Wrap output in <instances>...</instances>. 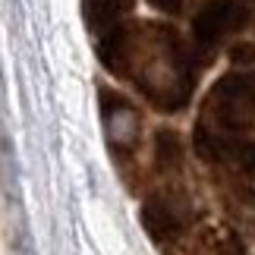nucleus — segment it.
Here are the masks:
<instances>
[{"label": "nucleus", "mask_w": 255, "mask_h": 255, "mask_svg": "<svg viewBox=\"0 0 255 255\" xmlns=\"http://www.w3.org/2000/svg\"><path fill=\"white\" fill-rule=\"evenodd\" d=\"M104 66L129 79L161 111H180L192 95V51L180 32L158 22H132L107 28L98 44Z\"/></svg>", "instance_id": "obj_1"}, {"label": "nucleus", "mask_w": 255, "mask_h": 255, "mask_svg": "<svg viewBox=\"0 0 255 255\" xmlns=\"http://www.w3.org/2000/svg\"><path fill=\"white\" fill-rule=\"evenodd\" d=\"M255 73H227L202 104L192 145L205 161L255 167Z\"/></svg>", "instance_id": "obj_2"}, {"label": "nucleus", "mask_w": 255, "mask_h": 255, "mask_svg": "<svg viewBox=\"0 0 255 255\" xmlns=\"http://www.w3.org/2000/svg\"><path fill=\"white\" fill-rule=\"evenodd\" d=\"M249 22V0H205L192 16V47L202 57L214 54L230 35Z\"/></svg>", "instance_id": "obj_3"}, {"label": "nucleus", "mask_w": 255, "mask_h": 255, "mask_svg": "<svg viewBox=\"0 0 255 255\" xmlns=\"http://www.w3.org/2000/svg\"><path fill=\"white\" fill-rule=\"evenodd\" d=\"M101 123L107 132V142L117 151H132L139 145V111L132 107V101H126L123 95L111 92V88H101Z\"/></svg>", "instance_id": "obj_4"}, {"label": "nucleus", "mask_w": 255, "mask_h": 255, "mask_svg": "<svg viewBox=\"0 0 255 255\" xmlns=\"http://www.w3.org/2000/svg\"><path fill=\"white\" fill-rule=\"evenodd\" d=\"M154 167L164 180H176L183 170V142L173 129H161L154 135Z\"/></svg>", "instance_id": "obj_5"}, {"label": "nucleus", "mask_w": 255, "mask_h": 255, "mask_svg": "<svg viewBox=\"0 0 255 255\" xmlns=\"http://www.w3.org/2000/svg\"><path fill=\"white\" fill-rule=\"evenodd\" d=\"M135 0H85V22L104 35L107 28L120 25V19L132 9Z\"/></svg>", "instance_id": "obj_6"}, {"label": "nucleus", "mask_w": 255, "mask_h": 255, "mask_svg": "<svg viewBox=\"0 0 255 255\" xmlns=\"http://www.w3.org/2000/svg\"><path fill=\"white\" fill-rule=\"evenodd\" d=\"M189 255H243L240 240L224 227H208L202 230V237L195 240Z\"/></svg>", "instance_id": "obj_7"}, {"label": "nucleus", "mask_w": 255, "mask_h": 255, "mask_svg": "<svg viewBox=\"0 0 255 255\" xmlns=\"http://www.w3.org/2000/svg\"><path fill=\"white\" fill-rule=\"evenodd\" d=\"M148 3H151L154 9H161V13L176 16V13H183V9H186V3H189V0H148Z\"/></svg>", "instance_id": "obj_8"}]
</instances>
